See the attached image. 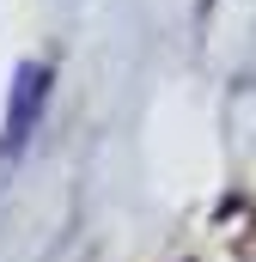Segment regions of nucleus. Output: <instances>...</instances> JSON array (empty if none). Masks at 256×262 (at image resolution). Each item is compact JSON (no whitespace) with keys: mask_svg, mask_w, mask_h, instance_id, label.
I'll return each mask as SVG.
<instances>
[{"mask_svg":"<svg viewBox=\"0 0 256 262\" xmlns=\"http://www.w3.org/2000/svg\"><path fill=\"white\" fill-rule=\"evenodd\" d=\"M43 98H49V73L37 61H25L12 73V98H6V134H0V152L12 159V152H25V140L37 128V110H43Z\"/></svg>","mask_w":256,"mask_h":262,"instance_id":"obj_1","label":"nucleus"}]
</instances>
